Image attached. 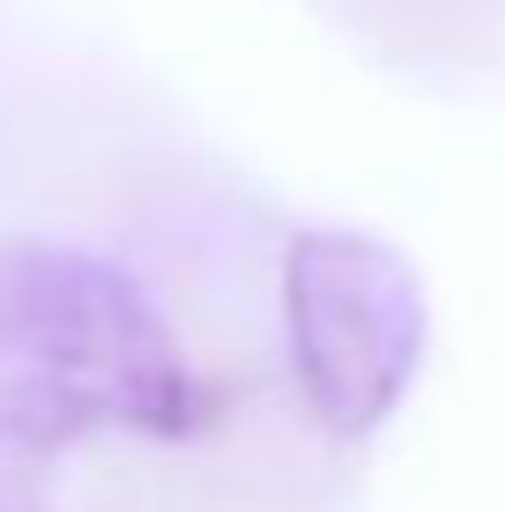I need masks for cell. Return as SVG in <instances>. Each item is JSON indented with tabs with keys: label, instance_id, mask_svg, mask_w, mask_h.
<instances>
[{
	"label": "cell",
	"instance_id": "6da1fadb",
	"mask_svg": "<svg viewBox=\"0 0 505 512\" xmlns=\"http://www.w3.org/2000/svg\"><path fill=\"white\" fill-rule=\"evenodd\" d=\"M0 357L90 386L127 431L186 438L201 394L149 297L75 245H0Z\"/></svg>",
	"mask_w": 505,
	"mask_h": 512
},
{
	"label": "cell",
	"instance_id": "7a4b0ae2",
	"mask_svg": "<svg viewBox=\"0 0 505 512\" xmlns=\"http://www.w3.org/2000/svg\"><path fill=\"white\" fill-rule=\"evenodd\" d=\"M283 320L290 364L312 416L335 438H364L402 409L424 364V282L387 238L298 231L283 253Z\"/></svg>",
	"mask_w": 505,
	"mask_h": 512
},
{
	"label": "cell",
	"instance_id": "3957f363",
	"mask_svg": "<svg viewBox=\"0 0 505 512\" xmlns=\"http://www.w3.org/2000/svg\"><path fill=\"white\" fill-rule=\"evenodd\" d=\"M350 8L402 52H468L505 15V0H350Z\"/></svg>",
	"mask_w": 505,
	"mask_h": 512
}]
</instances>
